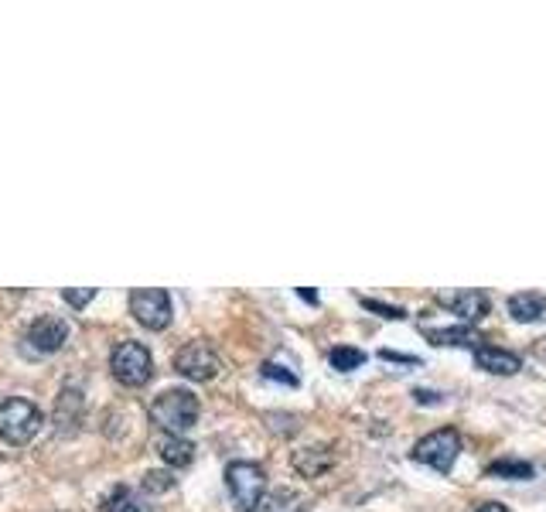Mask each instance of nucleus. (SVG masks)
<instances>
[{"label":"nucleus","mask_w":546,"mask_h":512,"mask_svg":"<svg viewBox=\"0 0 546 512\" xmlns=\"http://www.w3.org/2000/svg\"><path fill=\"white\" fill-rule=\"evenodd\" d=\"M475 512H506V506H499V502H482Z\"/></svg>","instance_id":"nucleus-24"},{"label":"nucleus","mask_w":546,"mask_h":512,"mask_svg":"<svg viewBox=\"0 0 546 512\" xmlns=\"http://www.w3.org/2000/svg\"><path fill=\"white\" fill-rule=\"evenodd\" d=\"M417 403H441V393H430V390H417Z\"/></svg>","instance_id":"nucleus-22"},{"label":"nucleus","mask_w":546,"mask_h":512,"mask_svg":"<svg viewBox=\"0 0 546 512\" xmlns=\"http://www.w3.org/2000/svg\"><path fill=\"white\" fill-rule=\"evenodd\" d=\"M110 369L123 386H144L154 373V362L147 345L140 342H120L110 355Z\"/></svg>","instance_id":"nucleus-5"},{"label":"nucleus","mask_w":546,"mask_h":512,"mask_svg":"<svg viewBox=\"0 0 546 512\" xmlns=\"http://www.w3.org/2000/svg\"><path fill=\"white\" fill-rule=\"evenodd\" d=\"M263 379H273V383H284V386H297V376L291 373V369L277 366V362H267V366L260 369Z\"/></svg>","instance_id":"nucleus-18"},{"label":"nucleus","mask_w":546,"mask_h":512,"mask_svg":"<svg viewBox=\"0 0 546 512\" xmlns=\"http://www.w3.org/2000/svg\"><path fill=\"white\" fill-rule=\"evenodd\" d=\"M62 297L72 304V308H82V304H89L96 297V287H86V291H72L69 287V291H62Z\"/></svg>","instance_id":"nucleus-21"},{"label":"nucleus","mask_w":546,"mask_h":512,"mask_svg":"<svg viewBox=\"0 0 546 512\" xmlns=\"http://www.w3.org/2000/svg\"><path fill=\"white\" fill-rule=\"evenodd\" d=\"M509 315L516 321H546V294H536V291H523L516 297H509Z\"/></svg>","instance_id":"nucleus-11"},{"label":"nucleus","mask_w":546,"mask_h":512,"mask_svg":"<svg viewBox=\"0 0 546 512\" xmlns=\"http://www.w3.org/2000/svg\"><path fill=\"white\" fill-rule=\"evenodd\" d=\"M130 311L144 328L161 332V328L171 325V294L161 291V287H140V291L130 294Z\"/></svg>","instance_id":"nucleus-6"},{"label":"nucleus","mask_w":546,"mask_h":512,"mask_svg":"<svg viewBox=\"0 0 546 512\" xmlns=\"http://www.w3.org/2000/svg\"><path fill=\"white\" fill-rule=\"evenodd\" d=\"M151 417L157 427H164V434L181 437V431L195 427V420H198V396L188 390H164L154 400Z\"/></svg>","instance_id":"nucleus-1"},{"label":"nucleus","mask_w":546,"mask_h":512,"mask_svg":"<svg viewBox=\"0 0 546 512\" xmlns=\"http://www.w3.org/2000/svg\"><path fill=\"white\" fill-rule=\"evenodd\" d=\"M28 342H31V349H35V352L52 355V352H59L65 342H69V325H65L62 318L45 315L28 328Z\"/></svg>","instance_id":"nucleus-8"},{"label":"nucleus","mask_w":546,"mask_h":512,"mask_svg":"<svg viewBox=\"0 0 546 512\" xmlns=\"http://www.w3.org/2000/svg\"><path fill=\"white\" fill-rule=\"evenodd\" d=\"M427 338L434 345H468V349H478L482 345V338H478L475 328L468 325H454V328H434V332H427Z\"/></svg>","instance_id":"nucleus-13"},{"label":"nucleus","mask_w":546,"mask_h":512,"mask_svg":"<svg viewBox=\"0 0 546 512\" xmlns=\"http://www.w3.org/2000/svg\"><path fill=\"white\" fill-rule=\"evenodd\" d=\"M328 362H332L335 369H342V373H352V369H359L362 362H366V352L349 349V345H338V349L328 352Z\"/></svg>","instance_id":"nucleus-15"},{"label":"nucleus","mask_w":546,"mask_h":512,"mask_svg":"<svg viewBox=\"0 0 546 512\" xmlns=\"http://www.w3.org/2000/svg\"><path fill=\"white\" fill-rule=\"evenodd\" d=\"M144 485L151 492H164V489H171V485H175V478H171L168 472H147Z\"/></svg>","instance_id":"nucleus-19"},{"label":"nucleus","mask_w":546,"mask_h":512,"mask_svg":"<svg viewBox=\"0 0 546 512\" xmlns=\"http://www.w3.org/2000/svg\"><path fill=\"white\" fill-rule=\"evenodd\" d=\"M226 489L239 512H256L267 492V472L256 461H233L226 468Z\"/></svg>","instance_id":"nucleus-2"},{"label":"nucleus","mask_w":546,"mask_h":512,"mask_svg":"<svg viewBox=\"0 0 546 512\" xmlns=\"http://www.w3.org/2000/svg\"><path fill=\"white\" fill-rule=\"evenodd\" d=\"M383 359H390V362H410V366H417V359H413V355H396V352H383Z\"/></svg>","instance_id":"nucleus-23"},{"label":"nucleus","mask_w":546,"mask_h":512,"mask_svg":"<svg viewBox=\"0 0 546 512\" xmlns=\"http://www.w3.org/2000/svg\"><path fill=\"white\" fill-rule=\"evenodd\" d=\"M488 475H495V478H533V465H526V461H492V465H488Z\"/></svg>","instance_id":"nucleus-17"},{"label":"nucleus","mask_w":546,"mask_h":512,"mask_svg":"<svg viewBox=\"0 0 546 512\" xmlns=\"http://www.w3.org/2000/svg\"><path fill=\"white\" fill-rule=\"evenodd\" d=\"M38 427H41V414H38V407L35 403H28V400H4L0 403V437H4L7 444H28L31 437L38 434Z\"/></svg>","instance_id":"nucleus-4"},{"label":"nucleus","mask_w":546,"mask_h":512,"mask_svg":"<svg viewBox=\"0 0 546 512\" xmlns=\"http://www.w3.org/2000/svg\"><path fill=\"white\" fill-rule=\"evenodd\" d=\"M103 512H151V506L137 492H130L127 485H117V489L106 495Z\"/></svg>","instance_id":"nucleus-14"},{"label":"nucleus","mask_w":546,"mask_h":512,"mask_svg":"<svg viewBox=\"0 0 546 512\" xmlns=\"http://www.w3.org/2000/svg\"><path fill=\"white\" fill-rule=\"evenodd\" d=\"M260 509L263 512H301V499H297L294 492L280 489V492L267 495V499L260 502Z\"/></svg>","instance_id":"nucleus-16"},{"label":"nucleus","mask_w":546,"mask_h":512,"mask_svg":"<svg viewBox=\"0 0 546 512\" xmlns=\"http://www.w3.org/2000/svg\"><path fill=\"white\" fill-rule=\"evenodd\" d=\"M461 454V437L454 427H441V431L427 434L417 441V448H413V461H420V465L434 468V472L448 475L454 468V461H458Z\"/></svg>","instance_id":"nucleus-3"},{"label":"nucleus","mask_w":546,"mask_h":512,"mask_svg":"<svg viewBox=\"0 0 546 512\" xmlns=\"http://www.w3.org/2000/svg\"><path fill=\"white\" fill-rule=\"evenodd\" d=\"M362 308H369V311H379L383 318H403V308H390V304H379V301H372V297H362Z\"/></svg>","instance_id":"nucleus-20"},{"label":"nucleus","mask_w":546,"mask_h":512,"mask_svg":"<svg viewBox=\"0 0 546 512\" xmlns=\"http://www.w3.org/2000/svg\"><path fill=\"white\" fill-rule=\"evenodd\" d=\"M157 451H161V458L168 461V465H188V461L195 458V444L185 441V437L178 434H161V441H157Z\"/></svg>","instance_id":"nucleus-12"},{"label":"nucleus","mask_w":546,"mask_h":512,"mask_svg":"<svg viewBox=\"0 0 546 512\" xmlns=\"http://www.w3.org/2000/svg\"><path fill=\"white\" fill-rule=\"evenodd\" d=\"M475 366L485 369V373H495V376H512L523 369V359L509 349H499V345H478Z\"/></svg>","instance_id":"nucleus-10"},{"label":"nucleus","mask_w":546,"mask_h":512,"mask_svg":"<svg viewBox=\"0 0 546 512\" xmlns=\"http://www.w3.org/2000/svg\"><path fill=\"white\" fill-rule=\"evenodd\" d=\"M441 304L444 308H451L454 315L461 318V325H475V321H482L488 315V308H492V301H488L485 291H461V294H441Z\"/></svg>","instance_id":"nucleus-9"},{"label":"nucleus","mask_w":546,"mask_h":512,"mask_svg":"<svg viewBox=\"0 0 546 512\" xmlns=\"http://www.w3.org/2000/svg\"><path fill=\"white\" fill-rule=\"evenodd\" d=\"M175 369L185 379H192V383H209L219 373V355L209 349V342H188L175 355Z\"/></svg>","instance_id":"nucleus-7"}]
</instances>
